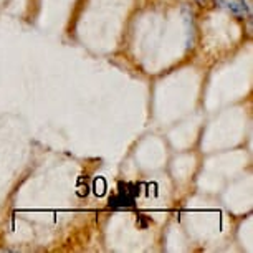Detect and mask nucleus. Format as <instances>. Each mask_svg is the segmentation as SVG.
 Listing matches in <instances>:
<instances>
[{
  "label": "nucleus",
  "instance_id": "obj_3",
  "mask_svg": "<svg viewBox=\"0 0 253 253\" xmlns=\"http://www.w3.org/2000/svg\"><path fill=\"white\" fill-rule=\"evenodd\" d=\"M195 2H197L199 5H202V7H204V5H207V0H195Z\"/></svg>",
  "mask_w": 253,
  "mask_h": 253
},
{
  "label": "nucleus",
  "instance_id": "obj_2",
  "mask_svg": "<svg viewBox=\"0 0 253 253\" xmlns=\"http://www.w3.org/2000/svg\"><path fill=\"white\" fill-rule=\"evenodd\" d=\"M215 3L237 17H245L250 13V5L245 0H215Z\"/></svg>",
  "mask_w": 253,
  "mask_h": 253
},
{
  "label": "nucleus",
  "instance_id": "obj_1",
  "mask_svg": "<svg viewBox=\"0 0 253 253\" xmlns=\"http://www.w3.org/2000/svg\"><path fill=\"white\" fill-rule=\"evenodd\" d=\"M139 195V185L121 182L113 197H109V207L111 209H131L136 205V197Z\"/></svg>",
  "mask_w": 253,
  "mask_h": 253
}]
</instances>
